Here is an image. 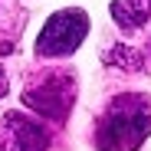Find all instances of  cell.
I'll use <instances>...</instances> for the list:
<instances>
[{
	"label": "cell",
	"instance_id": "cell-6",
	"mask_svg": "<svg viewBox=\"0 0 151 151\" xmlns=\"http://www.w3.org/2000/svg\"><path fill=\"white\" fill-rule=\"evenodd\" d=\"M112 20L122 30H138L148 20V0H112Z\"/></svg>",
	"mask_w": 151,
	"mask_h": 151
},
{
	"label": "cell",
	"instance_id": "cell-8",
	"mask_svg": "<svg viewBox=\"0 0 151 151\" xmlns=\"http://www.w3.org/2000/svg\"><path fill=\"white\" fill-rule=\"evenodd\" d=\"M0 151H4V135H0Z\"/></svg>",
	"mask_w": 151,
	"mask_h": 151
},
{
	"label": "cell",
	"instance_id": "cell-9",
	"mask_svg": "<svg viewBox=\"0 0 151 151\" xmlns=\"http://www.w3.org/2000/svg\"><path fill=\"white\" fill-rule=\"evenodd\" d=\"M148 13H151V0H148Z\"/></svg>",
	"mask_w": 151,
	"mask_h": 151
},
{
	"label": "cell",
	"instance_id": "cell-7",
	"mask_svg": "<svg viewBox=\"0 0 151 151\" xmlns=\"http://www.w3.org/2000/svg\"><path fill=\"white\" fill-rule=\"evenodd\" d=\"M7 95V76H4V69H0V99Z\"/></svg>",
	"mask_w": 151,
	"mask_h": 151
},
{
	"label": "cell",
	"instance_id": "cell-1",
	"mask_svg": "<svg viewBox=\"0 0 151 151\" xmlns=\"http://www.w3.org/2000/svg\"><path fill=\"white\" fill-rule=\"evenodd\" d=\"M151 135V102L141 92L115 95L99 115L95 148L99 151H138Z\"/></svg>",
	"mask_w": 151,
	"mask_h": 151
},
{
	"label": "cell",
	"instance_id": "cell-2",
	"mask_svg": "<svg viewBox=\"0 0 151 151\" xmlns=\"http://www.w3.org/2000/svg\"><path fill=\"white\" fill-rule=\"evenodd\" d=\"M89 36V17L82 10H56L46 20V27L36 36V56L53 59V56H69L82 46V40Z\"/></svg>",
	"mask_w": 151,
	"mask_h": 151
},
{
	"label": "cell",
	"instance_id": "cell-3",
	"mask_svg": "<svg viewBox=\"0 0 151 151\" xmlns=\"http://www.w3.org/2000/svg\"><path fill=\"white\" fill-rule=\"evenodd\" d=\"M76 102V79L72 72H53L40 79L33 89L23 92V105L33 109L43 118H53V122H66L69 109Z\"/></svg>",
	"mask_w": 151,
	"mask_h": 151
},
{
	"label": "cell",
	"instance_id": "cell-4",
	"mask_svg": "<svg viewBox=\"0 0 151 151\" xmlns=\"http://www.w3.org/2000/svg\"><path fill=\"white\" fill-rule=\"evenodd\" d=\"M0 135H4V151H46V145H49L46 128L36 125L33 118L20 115V112L4 115Z\"/></svg>",
	"mask_w": 151,
	"mask_h": 151
},
{
	"label": "cell",
	"instance_id": "cell-5",
	"mask_svg": "<svg viewBox=\"0 0 151 151\" xmlns=\"http://www.w3.org/2000/svg\"><path fill=\"white\" fill-rule=\"evenodd\" d=\"M109 66H118L125 72H141V69H151V40L145 43V49L138 46H112L105 49V56H102Z\"/></svg>",
	"mask_w": 151,
	"mask_h": 151
}]
</instances>
